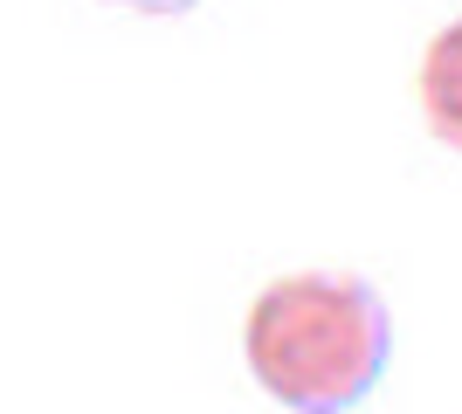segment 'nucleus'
Returning <instances> with one entry per match:
<instances>
[{"instance_id":"1","label":"nucleus","mask_w":462,"mask_h":414,"mask_svg":"<svg viewBox=\"0 0 462 414\" xmlns=\"http://www.w3.org/2000/svg\"><path fill=\"white\" fill-rule=\"evenodd\" d=\"M255 387L290 414H346L380 387L393 359V311L366 276L297 270L263 283L242 317Z\"/></svg>"},{"instance_id":"2","label":"nucleus","mask_w":462,"mask_h":414,"mask_svg":"<svg viewBox=\"0 0 462 414\" xmlns=\"http://www.w3.org/2000/svg\"><path fill=\"white\" fill-rule=\"evenodd\" d=\"M421 118L448 152H462V14L428 41V56H421Z\"/></svg>"},{"instance_id":"3","label":"nucleus","mask_w":462,"mask_h":414,"mask_svg":"<svg viewBox=\"0 0 462 414\" xmlns=\"http://www.w3.org/2000/svg\"><path fill=\"white\" fill-rule=\"evenodd\" d=\"M104 7H132V14L173 21V14H193V7H200V0H104Z\"/></svg>"}]
</instances>
